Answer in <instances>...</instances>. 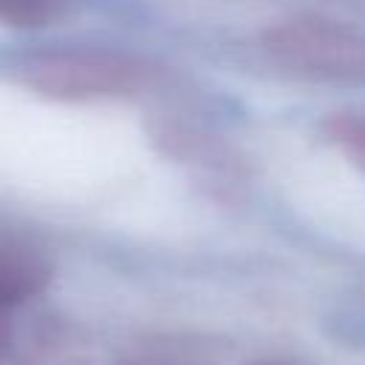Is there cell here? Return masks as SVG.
I'll return each instance as SVG.
<instances>
[{"label": "cell", "instance_id": "cell-1", "mask_svg": "<svg viewBox=\"0 0 365 365\" xmlns=\"http://www.w3.org/2000/svg\"><path fill=\"white\" fill-rule=\"evenodd\" d=\"M151 77L154 68L143 60L103 48L37 51L14 66V80L20 86L63 103L128 97L143 91Z\"/></svg>", "mask_w": 365, "mask_h": 365}, {"label": "cell", "instance_id": "cell-2", "mask_svg": "<svg viewBox=\"0 0 365 365\" xmlns=\"http://www.w3.org/2000/svg\"><path fill=\"white\" fill-rule=\"evenodd\" d=\"M271 54L297 71L334 80L365 77V40L325 20H291L268 31Z\"/></svg>", "mask_w": 365, "mask_h": 365}, {"label": "cell", "instance_id": "cell-3", "mask_svg": "<svg viewBox=\"0 0 365 365\" xmlns=\"http://www.w3.org/2000/svg\"><path fill=\"white\" fill-rule=\"evenodd\" d=\"M51 268L43 254L20 242H0V305L17 308L48 285Z\"/></svg>", "mask_w": 365, "mask_h": 365}, {"label": "cell", "instance_id": "cell-4", "mask_svg": "<svg viewBox=\"0 0 365 365\" xmlns=\"http://www.w3.org/2000/svg\"><path fill=\"white\" fill-rule=\"evenodd\" d=\"M68 11V0H0V23L11 29H46Z\"/></svg>", "mask_w": 365, "mask_h": 365}, {"label": "cell", "instance_id": "cell-5", "mask_svg": "<svg viewBox=\"0 0 365 365\" xmlns=\"http://www.w3.org/2000/svg\"><path fill=\"white\" fill-rule=\"evenodd\" d=\"M331 140L365 171V114L362 117H336L331 125Z\"/></svg>", "mask_w": 365, "mask_h": 365}, {"label": "cell", "instance_id": "cell-6", "mask_svg": "<svg viewBox=\"0 0 365 365\" xmlns=\"http://www.w3.org/2000/svg\"><path fill=\"white\" fill-rule=\"evenodd\" d=\"M11 351V319H9V308L0 305V365L6 362Z\"/></svg>", "mask_w": 365, "mask_h": 365}, {"label": "cell", "instance_id": "cell-7", "mask_svg": "<svg viewBox=\"0 0 365 365\" xmlns=\"http://www.w3.org/2000/svg\"><path fill=\"white\" fill-rule=\"evenodd\" d=\"M125 365H171V362H163V359H131Z\"/></svg>", "mask_w": 365, "mask_h": 365}, {"label": "cell", "instance_id": "cell-8", "mask_svg": "<svg viewBox=\"0 0 365 365\" xmlns=\"http://www.w3.org/2000/svg\"><path fill=\"white\" fill-rule=\"evenodd\" d=\"M259 365H285V362H259Z\"/></svg>", "mask_w": 365, "mask_h": 365}]
</instances>
